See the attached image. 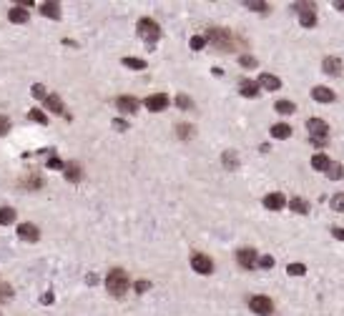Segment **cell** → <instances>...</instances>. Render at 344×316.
Here are the masks:
<instances>
[{"label":"cell","instance_id":"48","mask_svg":"<svg viewBox=\"0 0 344 316\" xmlns=\"http://www.w3.org/2000/svg\"><path fill=\"white\" fill-rule=\"evenodd\" d=\"M334 8H337V10H342V13H344V3H339V0H337V3H334Z\"/></svg>","mask_w":344,"mask_h":316},{"label":"cell","instance_id":"39","mask_svg":"<svg viewBox=\"0 0 344 316\" xmlns=\"http://www.w3.org/2000/svg\"><path fill=\"white\" fill-rule=\"evenodd\" d=\"M239 63H241L244 68H256V58H251V55H241Z\"/></svg>","mask_w":344,"mask_h":316},{"label":"cell","instance_id":"37","mask_svg":"<svg viewBox=\"0 0 344 316\" xmlns=\"http://www.w3.org/2000/svg\"><path fill=\"white\" fill-rule=\"evenodd\" d=\"M23 183H25L28 188H41V186H43V181H41V176H30V178H25Z\"/></svg>","mask_w":344,"mask_h":316},{"label":"cell","instance_id":"14","mask_svg":"<svg viewBox=\"0 0 344 316\" xmlns=\"http://www.w3.org/2000/svg\"><path fill=\"white\" fill-rule=\"evenodd\" d=\"M116 105H118V110H123V113H136V110H138V101L131 98V96H121V98L116 101Z\"/></svg>","mask_w":344,"mask_h":316},{"label":"cell","instance_id":"46","mask_svg":"<svg viewBox=\"0 0 344 316\" xmlns=\"http://www.w3.org/2000/svg\"><path fill=\"white\" fill-rule=\"evenodd\" d=\"M41 301H43V304H53V294H51V291H48V294H43V299H41Z\"/></svg>","mask_w":344,"mask_h":316},{"label":"cell","instance_id":"18","mask_svg":"<svg viewBox=\"0 0 344 316\" xmlns=\"http://www.w3.org/2000/svg\"><path fill=\"white\" fill-rule=\"evenodd\" d=\"M339 70H342V60L339 58H324V73H329V75H339Z\"/></svg>","mask_w":344,"mask_h":316},{"label":"cell","instance_id":"12","mask_svg":"<svg viewBox=\"0 0 344 316\" xmlns=\"http://www.w3.org/2000/svg\"><path fill=\"white\" fill-rule=\"evenodd\" d=\"M312 98L317 101V103H334V91H329L327 86H317V88H312Z\"/></svg>","mask_w":344,"mask_h":316},{"label":"cell","instance_id":"17","mask_svg":"<svg viewBox=\"0 0 344 316\" xmlns=\"http://www.w3.org/2000/svg\"><path fill=\"white\" fill-rule=\"evenodd\" d=\"M239 93H241V96H246V98H254V96H259V86H256V81H241V86H239Z\"/></svg>","mask_w":344,"mask_h":316},{"label":"cell","instance_id":"19","mask_svg":"<svg viewBox=\"0 0 344 316\" xmlns=\"http://www.w3.org/2000/svg\"><path fill=\"white\" fill-rule=\"evenodd\" d=\"M63 171H65V178H68V181H73V183H75V181H81V176H83L78 163H65V168H63Z\"/></svg>","mask_w":344,"mask_h":316},{"label":"cell","instance_id":"4","mask_svg":"<svg viewBox=\"0 0 344 316\" xmlns=\"http://www.w3.org/2000/svg\"><path fill=\"white\" fill-rule=\"evenodd\" d=\"M249 309L254 314H259V316H269L274 311V304H272V299H266V296H254L249 301Z\"/></svg>","mask_w":344,"mask_h":316},{"label":"cell","instance_id":"36","mask_svg":"<svg viewBox=\"0 0 344 316\" xmlns=\"http://www.w3.org/2000/svg\"><path fill=\"white\" fill-rule=\"evenodd\" d=\"M30 93H33V98H43V101H46V96H48V93H46V88H43L41 83H35V86L30 88Z\"/></svg>","mask_w":344,"mask_h":316},{"label":"cell","instance_id":"32","mask_svg":"<svg viewBox=\"0 0 344 316\" xmlns=\"http://www.w3.org/2000/svg\"><path fill=\"white\" fill-rule=\"evenodd\" d=\"M28 118H30V121H35V123H48V118H46V113H41V110H30L28 113Z\"/></svg>","mask_w":344,"mask_h":316},{"label":"cell","instance_id":"10","mask_svg":"<svg viewBox=\"0 0 344 316\" xmlns=\"http://www.w3.org/2000/svg\"><path fill=\"white\" fill-rule=\"evenodd\" d=\"M18 236H20V239L23 241H38V239H41V231H38V226H33V223H20L18 226Z\"/></svg>","mask_w":344,"mask_h":316},{"label":"cell","instance_id":"1","mask_svg":"<svg viewBox=\"0 0 344 316\" xmlns=\"http://www.w3.org/2000/svg\"><path fill=\"white\" fill-rule=\"evenodd\" d=\"M106 289L113 294V296H123L126 289H128V273L123 268H113L108 273V279H106Z\"/></svg>","mask_w":344,"mask_h":316},{"label":"cell","instance_id":"20","mask_svg":"<svg viewBox=\"0 0 344 316\" xmlns=\"http://www.w3.org/2000/svg\"><path fill=\"white\" fill-rule=\"evenodd\" d=\"M289 209H291V211H296V213H309V204L304 201V199H299V196L289 201Z\"/></svg>","mask_w":344,"mask_h":316},{"label":"cell","instance_id":"11","mask_svg":"<svg viewBox=\"0 0 344 316\" xmlns=\"http://www.w3.org/2000/svg\"><path fill=\"white\" fill-rule=\"evenodd\" d=\"M256 86L264 88V91H279L282 81H279L277 75H272V73H261V75H259V81H256Z\"/></svg>","mask_w":344,"mask_h":316},{"label":"cell","instance_id":"26","mask_svg":"<svg viewBox=\"0 0 344 316\" xmlns=\"http://www.w3.org/2000/svg\"><path fill=\"white\" fill-rule=\"evenodd\" d=\"M123 65L126 68H133V70H143L146 68V60H141V58H123Z\"/></svg>","mask_w":344,"mask_h":316},{"label":"cell","instance_id":"35","mask_svg":"<svg viewBox=\"0 0 344 316\" xmlns=\"http://www.w3.org/2000/svg\"><path fill=\"white\" fill-rule=\"evenodd\" d=\"M332 209L334 211H344V193H337L332 199Z\"/></svg>","mask_w":344,"mask_h":316},{"label":"cell","instance_id":"7","mask_svg":"<svg viewBox=\"0 0 344 316\" xmlns=\"http://www.w3.org/2000/svg\"><path fill=\"white\" fill-rule=\"evenodd\" d=\"M307 128H309L312 138H327V133H329V126H327V121H322V118H309Z\"/></svg>","mask_w":344,"mask_h":316},{"label":"cell","instance_id":"33","mask_svg":"<svg viewBox=\"0 0 344 316\" xmlns=\"http://www.w3.org/2000/svg\"><path fill=\"white\" fill-rule=\"evenodd\" d=\"M10 299H13V286L0 284V301H10Z\"/></svg>","mask_w":344,"mask_h":316},{"label":"cell","instance_id":"13","mask_svg":"<svg viewBox=\"0 0 344 316\" xmlns=\"http://www.w3.org/2000/svg\"><path fill=\"white\" fill-rule=\"evenodd\" d=\"M287 204V199L282 193H269V196H264V206L269 209V211H282Z\"/></svg>","mask_w":344,"mask_h":316},{"label":"cell","instance_id":"45","mask_svg":"<svg viewBox=\"0 0 344 316\" xmlns=\"http://www.w3.org/2000/svg\"><path fill=\"white\" fill-rule=\"evenodd\" d=\"M332 233H334V239L344 241V228H332Z\"/></svg>","mask_w":344,"mask_h":316},{"label":"cell","instance_id":"38","mask_svg":"<svg viewBox=\"0 0 344 316\" xmlns=\"http://www.w3.org/2000/svg\"><path fill=\"white\" fill-rule=\"evenodd\" d=\"M48 168H58V171H60V168H65V163L60 161V158L51 156V158H48Z\"/></svg>","mask_w":344,"mask_h":316},{"label":"cell","instance_id":"24","mask_svg":"<svg viewBox=\"0 0 344 316\" xmlns=\"http://www.w3.org/2000/svg\"><path fill=\"white\" fill-rule=\"evenodd\" d=\"M272 136L274 138H289L291 136V128L287 123H277V126H272Z\"/></svg>","mask_w":344,"mask_h":316},{"label":"cell","instance_id":"6","mask_svg":"<svg viewBox=\"0 0 344 316\" xmlns=\"http://www.w3.org/2000/svg\"><path fill=\"white\" fill-rule=\"evenodd\" d=\"M143 103H146L148 110L161 113V110H166V105H169V96H164V93H154V96H148Z\"/></svg>","mask_w":344,"mask_h":316},{"label":"cell","instance_id":"29","mask_svg":"<svg viewBox=\"0 0 344 316\" xmlns=\"http://www.w3.org/2000/svg\"><path fill=\"white\" fill-rule=\"evenodd\" d=\"M176 136L178 138H191V136H194V126H188V123L176 126Z\"/></svg>","mask_w":344,"mask_h":316},{"label":"cell","instance_id":"9","mask_svg":"<svg viewBox=\"0 0 344 316\" xmlns=\"http://www.w3.org/2000/svg\"><path fill=\"white\" fill-rule=\"evenodd\" d=\"M236 261H239L244 268H256L259 256H256V251H254V249H241V251H236Z\"/></svg>","mask_w":344,"mask_h":316},{"label":"cell","instance_id":"16","mask_svg":"<svg viewBox=\"0 0 344 316\" xmlns=\"http://www.w3.org/2000/svg\"><path fill=\"white\" fill-rule=\"evenodd\" d=\"M46 108L53 110V113H58V115L65 113V105H63V101H60L58 96H46Z\"/></svg>","mask_w":344,"mask_h":316},{"label":"cell","instance_id":"31","mask_svg":"<svg viewBox=\"0 0 344 316\" xmlns=\"http://www.w3.org/2000/svg\"><path fill=\"white\" fill-rule=\"evenodd\" d=\"M188 46H191V51H201L204 46H206V38H201V35H194L188 41Z\"/></svg>","mask_w":344,"mask_h":316},{"label":"cell","instance_id":"3","mask_svg":"<svg viewBox=\"0 0 344 316\" xmlns=\"http://www.w3.org/2000/svg\"><path fill=\"white\" fill-rule=\"evenodd\" d=\"M209 41L219 48V51H231L234 43H231V35H229V30H221V28H211L209 30Z\"/></svg>","mask_w":344,"mask_h":316},{"label":"cell","instance_id":"23","mask_svg":"<svg viewBox=\"0 0 344 316\" xmlns=\"http://www.w3.org/2000/svg\"><path fill=\"white\" fill-rule=\"evenodd\" d=\"M15 221V211L10 209V206H3L0 209V226H8V223H13Z\"/></svg>","mask_w":344,"mask_h":316},{"label":"cell","instance_id":"28","mask_svg":"<svg viewBox=\"0 0 344 316\" xmlns=\"http://www.w3.org/2000/svg\"><path fill=\"white\" fill-rule=\"evenodd\" d=\"M327 176H329L332 181H337V178H342V176H344V168H342L339 163H329V168H327Z\"/></svg>","mask_w":344,"mask_h":316},{"label":"cell","instance_id":"25","mask_svg":"<svg viewBox=\"0 0 344 316\" xmlns=\"http://www.w3.org/2000/svg\"><path fill=\"white\" fill-rule=\"evenodd\" d=\"M224 166H226L229 171H234V168L239 166V161H236V156H234V151H226V153H224Z\"/></svg>","mask_w":344,"mask_h":316},{"label":"cell","instance_id":"34","mask_svg":"<svg viewBox=\"0 0 344 316\" xmlns=\"http://www.w3.org/2000/svg\"><path fill=\"white\" fill-rule=\"evenodd\" d=\"M291 276H304L307 273V268H304V263H289V268H287Z\"/></svg>","mask_w":344,"mask_h":316},{"label":"cell","instance_id":"47","mask_svg":"<svg viewBox=\"0 0 344 316\" xmlns=\"http://www.w3.org/2000/svg\"><path fill=\"white\" fill-rule=\"evenodd\" d=\"M312 143H314V146H324V143H327V138H312Z\"/></svg>","mask_w":344,"mask_h":316},{"label":"cell","instance_id":"21","mask_svg":"<svg viewBox=\"0 0 344 316\" xmlns=\"http://www.w3.org/2000/svg\"><path fill=\"white\" fill-rule=\"evenodd\" d=\"M41 13L48 15V18H60V5L58 3H43L41 5Z\"/></svg>","mask_w":344,"mask_h":316},{"label":"cell","instance_id":"8","mask_svg":"<svg viewBox=\"0 0 344 316\" xmlns=\"http://www.w3.org/2000/svg\"><path fill=\"white\" fill-rule=\"evenodd\" d=\"M296 10H299V23L304 28H314L317 25V13H314L312 5H296Z\"/></svg>","mask_w":344,"mask_h":316},{"label":"cell","instance_id":"15","mask_svg":"<svg viewBox=\"0 0 344 316\" xmlns=\"http://www.w3.org/2000/svg\"><path fill=\"white\" fill-rule=\"evenodd\" d=\"M8 18H10V23H28V10L23 5H15L8 10Z\"/></svg>","mask_w":344,"mask_h":316},{"label":"cell","instance_id":"22","mask_svg":"<svg viewBox=\"0 0 344 316\" xmlns=\"http://www.w3.org/2000/svg\"><path fill=\"white\" fill-rule=\"evenodd\" d=\"M312 166H314L317 171H327V168H329V158H327L324 153H317V156H312Z\"/></svg>","mask_w":344,"mask_h":316},{"label":"cell","instance_id":"44","mask_svg":"<svg viewBox=\"0 0 344 316\" xmlns=\"http://www.w3.org/2000/svg\"><path fill=\"white\" fill-rule=\"evenodd\" d=\"M251 10H266V3H246Z\"/></svg>","mask_w":344,"mask_h":316},{"label":"cell","instance_id":"43","mask_svg":"<svg viewBox=\"0 0 344 316\" xmlns=\"http://www.w3.org/2000/svg\"><path fill=\"white\" fill-rule=\"evenodd\" d=\"M113 128H118V131H126V128H128V123H126V121H121V118H116V121H113Z\"/></svg>","mask_w":344,"mask_h":316},{"label":"cell","instance_id":"2","mask_svg":"<svg viewBox=\"0 0 344 316\" xmlns=\"http://www.w3.org/2000/svg\"><path fill=\"white\" fill-rule=\"evenodd\" d=\"M138 35L143 38L146 43H156L159 38H161V28L156 20H151V18H141L138 20Z\"/></svg>","mask_w":344,"mask_h":316},{"label":"cell","instance_id":"41","mask_svg":"<svg viewBox=\"0 0 344 316\" xmlns=\"http://www.w3.org/2000/svg\"><path fill=\"white\" fill-rule=\"evenodd\" d=\"M151 289V281H136V291L138 294H143V291H148Z\"/></svg>","mask_w":344,"mask_h":316},{"label":"cell","instance_id":"40","mask_svg":"<svg viewBox=\"0 0 344 316\" xmlns=\"http://www.w3.org/2000/svg\"><path fill=\"white\" fill-rule=\"evenodd\" d=\"M8 131H10V121H8L5 115H0V136H5Z\"/></svg>","mask_w":344,"mask_h":316},{"label":"cell","instance_id":"42","mask_svg":"<svg viewBox=\"0 0 344 316\" xmlns=\"http://www.w3.org/2000/svg\"><path fill=\"white\" fill-rule=\"evenodd\" d=\"M259 263H261L264 268H272V266H274V259H272V256H264V259H259Z\"/></svg>","mask_w":344,"mask_h":316},{"label":"cell","instance_id":"5","mask_svg":"<svg viewBox=\"0 0 344 316\" xmlns=\"http://www.w3.org/2000/svg\"><path fill=\"white\" fill-rule=\"evenodd\" d=\"M191 266H194V271H199L204 276H209L214 271V261L209 256H204V254H194V256H191Z\"/></svg>","mask_w":344,"mask_h":316},{"label":"cell","instance_id":"27","mask_svg":"<svg viewBox=\"0 0 344 316\" xmlns=\"http://www.w3.org/2000/svg\"><path fill=\"white\" fill-rule=\"evenodd\" d=\"M279 113H284V115H289V113H294L296 108H294V103L291 101H277V105H274Z\"/></svg>","mask_w":344,"mask_h":316},{"label":"cell","instance_id":"30","mask_svg":"<svg viewBox=\"0 0 344 316\" xmlns=\"http://www.w3.org/2000/svg\"><path fill=\"white\" fill-rule=\"evenodd\" d=\"M176 105L183 108V110H194V101H191L188 96H176Z\"/></svg>","mask_w":344,"mask_h":316}]
</instances>
